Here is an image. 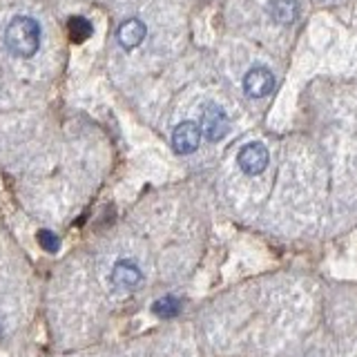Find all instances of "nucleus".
Listing matches in <instances>:
<instances>
[{
    "mask_svg": "<svg viewBox=\"0 0 357 357\" xmlns=\"http://www.w3.org/2000/svg\"><path fill=\"white\" fill-rule=\"evenodd\" d=\"M271 16L275 22H282V25H290L295 22L299 16V5L297 0H273L271 3Z\"/></svg>",
    "mask_w": 357,
    "mask_h": 357,
    "instance_id": "obj_8",
    "label": "nucleus"
},
{
    "mask_svg": "<svg viewBox=\"0 0 357 357\" xmlns=\"http://www.w3.org/2000/svg\"><path fill=\"white\" fill-rule=\"evenodd\" d=\"M178 308H181V304H178V299L176 297H161V299H156L154 304H152V312L156 317H163V319H170L174 315H178Z\"/></svg>",
    "mask_w": 357,
    "mask_h": 357,
    "instance_id": "obj_10",
    "label": "nucleus"
},
{
    "mask_svg": "<svg viewBox=\"0 0 357 357\" xmlns=\"http://www.w3.org/2000/svg\"><path fill=\"white\" fill-rule=\"evenodd\" d=\"M67 31H70V38L74 43H85L94 33V27L85 16H72L67 22Z\"/></svg>",
    "mask_w": 357,
    "mask_h": 357,
    "instance_id": "obj_9",
    "label": "nucleus"
},
{
    "mask_svg": "<svg viewBox=\"0 0 357 357\" xmlns=\"http://www.w3.org/2000/svg\"><path fill=\"white\" fill-rule=\"evenodd\" d=\"M5 45L20 59H31L40 47V25L29 16H16L5 27Z\"/></svg>",
    "mask_w": 357,
    "mask_h": 357,
    "instance_id": "obj_1",
    "label": "nucleus"
},
{
    "mask_svg": "<svg viewBox=\"0 0 357 357\" xmlns=\"http://www.w3.org/2000/svg\"><path fill=\"white\" fill-rule=\"evenodd\" d=\"M38 243H40V248L45 250V252H50V255H54V252H59V248H61V239H59V234L56 232H52V230H40L38 234Z\"/></svg>",
    "mask_w": 357,
    "mask_h": 357,
    "instance_id": "obj_11",
    "label": "nucleus"
},
{
    "mask_svg": "<svg viewBox=\"0 0 357 357\" xmlns=\"http://www.w3.org/2000/svg\"><path fill=\"white\" fill-rule=\"evenodd\" d=\"M228 128H230V123H228L226 112L215 103L206 105L204 114H201V134H204L208 141L217 143L228 134Z\"/></svg>",
    "mask_w": 357,
    "mask_h": 357,
    "instance_id": "obj_2",
    "label": "nucleus"
},
{
    "mask_svg": "<svg viewBox=\"0 0 357 357\" xmlns=\"http://www.w3.org/2000/svg\"><path fill=\"white\" fill-rule=\"evenodd\" d=\"M268 161H271V154H268V148L264 143H248L243 145L239 156H237V163L241 167V172L257 176L266 170Z\"/></svg>",
    "mask_w": 357,
    "mask_h": 357,
    "instance_id": "obj_3",
    "label": "nucleus"
},
{
    "mask_svg": "<svg viewBox=\"0 0 357 357\" xmlns=\"http://www.w3.org/2000/svg\"><path fill=\"white\" fill-rule=\"evenodd\" d=\"M141 279H143V273L134 261L121 259L114 264V268H112V282L123 290H132L134 286H139Z\"/></svg>",
    "mask_w": 357,
    "mask_h": 357,
    "instance_id": "obj_6",
    "label": "nucleus"
},
{
    "mask_svg": "<svg viewBox=\"0 0 357 357\" xmlns=\"http://www.w3.org/2000/svg\"><path fill=\"white\" fill-rule=\"evenodd\" d=\"M201 143V128L192 121L178 123L172 132V148L176 154H192Z\"/></svg>",
    "mask_w": 357,
    "mask_h": 357,
    "instance_id": "obj_4",
    "label": "nucleus"
},
{
    "mask_svg": "<svg viewBox=\"0 0 357 357\" xmlns=\"http://www.w3.org/2000/svg\"><path fill=\"white\" fill-rule=\"evenodd\" d=\"M143 38H145V25L139 18H130V20H126L119 27V43H121V47L134 50V47H139V45L143 43Z\"/></svg>",
    "mask_w": 357,
    "mask_h": 357,
    "instance_id": "obj_7",
    "label": "nucleus"
},
{
    "mask_svg": "<svg viewBox=\"0 0 357 357\" xmlns=\"http://www.w3.org/2000/svg\"><path fill=\"white\" fill-rule=\"evenodd\" d=\"M273 87H275V76L271 70H266V67H252V70L243 76V89H245V94L252 98L268 96L273 92Z\"/></svg>",
    "mask_w": 357,
    "mask_h": 357,
    "instance_id": "obj_5",
    "label": "nucleus"
}]
</instances>
